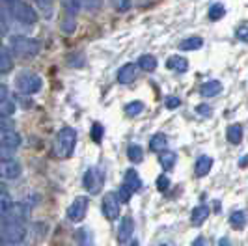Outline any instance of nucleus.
I'll use <instances>...</instances> for the list:
<instances>
[{
	"label": "nucleus",
	"instance_id": "f257e3e1",
	"mask_svg": "<svg viewBox=\"0 0 248 246\" xmlns=\"http://www.w3.org/2000/svg\"><path fill=\"white\" fill-rule=\"evenodd\" d=\"M10 49L17 58H34L41 50V43L34 37L13 36L10 39Z\"/></svg>",
	"mask_w": 248,
	"mask_h": 246
},
{
	"label": "nucleus",
	"instance_id": "f03ea898",
	"mask_svg": "<svg viewBox=\"0 0 248 246\" xmlns=\"http://www.w3.org/2000/svg\"><path fill=\"white\" fill-rule=\"evenodd\" d=\"M13 84H15V90H17L19 95H34L43 88V80L37 73L25 69V71H21L15 77Z\"/></svg>",
	"mask_w": 248,
	"mask_h": 246
},
{
	"label": "nucleus",
	"instance_id": "7ed1b4c3",
	"mask_svg": "<svg viewBox=\"0 0 248 246\" xmlns=\"http://www.w3.org/2000/svg\"><path fill=\"white\" fill-rule=\"evenodd\" d=\"M75 144H77V131L71 127H62L58 136H56V155L62 159L71 157Z\"/></svg>",
	"mask_w": 248,
	"mask_h": 246
},
{
	"label": "nucleus",
	"instance_id": "20e7f679",
	"mask_svg": "<svg viewBox=\"0 0 248 246\" xmlns=\"http://www.w3.org/2000/svg\"><path fill=\"white\" fill-rule=\"evenodd\" d=\"M10 13H12L17 21H21L25 25H36L37 23V12L30 4H26L23 0H13V2H10Z\"/></svg>",
	"mask_w": 248,
	"mask_h": 246
},
{
	"label": "nucleus",
	"instance_id": "39448f33",
	"mask_svg": "<svg viewBox=\"0 0 248 246\" xmlns=\"http://www.w3.org/2000/svg\"><path fill=\"white\" fill-rule=\"evenodd\" d=\"M2 241H6V243H10V245H19V243H23L26 237V228L21 224V222H6V226L2 228Z\"/></svg>",
	"mask_w": 248,
	"mask_h": 246
},
{
	"label": "nucleus",
	"instance_id": "423d86ee",
	"mask_svg": "<svg viewBox=\"0 0 248 246\" xmlns=\"http://www.w3.org/2000/svg\"><path fill=\"white\" fill-rule=\"evenodd\" d=\"M103 172L99 168H90L84 173V186H86L88 192L92 194H99L101 188H103Z\"/></svg>",
	"mask_w": 248,
	"mask_h": 246
},
{
	"label": "nucleus",
	"instance_id": "0eeeda50",
	"mask_svg": "<svg viewBox=\"0 0 248 246\" xmlns=\"http://www.w3.org/2000/svg\"><path fill=\"white\" fill-rule=\"evenodd\" d=\"M23 172V166L21 162L15 159H6V160H0V177L6 179V181H13L17 179L19 175Z\"/></svg>",
	"mask_w": 248,
	"mask_h": 246
},
{
	"label": "nucleus",
	"instance_id": "6e6552de",
	"mask_svg": "<svg viewBox=\"0 0 248 246\" xmlns=\"http://www.w3.org/2000/svg\"><path fill=\"white\" fill-rule=\"evenodd\" d=\"M86 211H88V198L77 196L73 200V203L69 205V209H67V216H69V220L80 222L86 216Z\"/></svg>",
	"mask_w": 248,
	"mask_h": 246
},
{
	"label": "nucleus",
	"instance_id": "1a4fd4ad",
	"mask_svg": "<svg viewBox=\"0 0 248 246\" xmlns=\"http://www.w3.org/2000/svg\"><path fill=\"white\" fill-rule=\"evenodd\" d=\"M103 215L108 220H116L120 216V200L114 192H107L103 198Z\"/></svg>",
	"mask_w": 248,
	"mask_h": 246
},
{
	"label": "nucleus",
	"instance_id": "9d476101",
	"mask_svg": "<svg viewBox=\"0 0 248 246\" xmlns=\"http://www.w3.org/2000/svg\"><path fill=\"white\" fill-rule=\"evenodd\" d=\"M0 144H2V146H8V148H12V149H17L21 146V135H19L15 129L0 131Z\"/></svg>",
	"mask_w": 248,
	"mask_h": 246
},
{
	"label": "nucleus",
	"instance_id": "9b49d317",
	"mask_svg": "<svg viewBox=\"0 0 248 246\" xmlns=\"http://www.w3.org/2000/svg\"><path fill=\"white\" fill-rule=\"evenodd\" d=\"M133 231H135V222H133V218H129V216L122 218L120 228H118V241L120 243H127L133 237Z\"/></svg>",
	"mask_w": 248,
	"mask_h": 246
},
{
	"label": "nucleus",
	"instance_id": "f8f14e48",
	"mask_svg": "<svg viewBox=\"0 0 248 246\" xmlns=\"http://www.w3.org/2000/svg\"><path fill=\"white\" fill-rule=\"evenodd\" d=\"M137 65L135 63H127L118 71V82L120 84H131L137 78Z\"/></svg>",
	"mask_w": 248,
	"mask_h": 246
},
{
	"label": "nucleus",
	"instance_id": "ddd939ff",
	"mask_svg": "<svg viewBox=\"0 0 248 246\" xmlns=\"http://www.w3.org/2000/svg\"><path fill=\"white\" fill-rule=\"evenodd\" d=\"M222 92V84L218 82V80H209V82H205L203 86L200 88V93L203 95V97H215V95H218Z\"/></svg>",
	"mask_w": 248,
	"mask_h": 246
},
{
	"label": "nucleus",
	"instance_id": "4468645a",
	"mask_svg": "<svg viewBox=\"0 0 248 246\" xmlns=\"http://www.w3.org/2000/svg\"><path fill=\"white\" fill-rule=\"evenodd\" d=\"M133 192H137L142 188V179H140V175L137 173V170H127L125 172V183Z\"/></svg>",
	"mask_w": 248,
	"mask_h": 246
},
{
	"label": "nucleus",
	"instance_id": "2eb2a0df",
	"mask_svg": "<svg viewBox=\"0 0 248 246\" xmlns=\"http://www.w3.org/2000/svg\"><path fill=\"white\" fill-rule=\"evenodd\" d=\"M166 65H168V69H174L177 73H185L188 69V62H186V58H181V56H170Z\"/></svg>",
	"mask_w": 248,
	"mask_h": 246
},
{
	"label": "nucleus",
	"instance_id": "dca6fc26",
	"mask_svg": "<svg viewBox=\"0 0 248 246\" xmlns=\"http://www.w3.org/2000/svg\"><path fill=\"white\" fill-rule=\"evenodd\" d=\"M207 216H209V207L207 205H198V207H194V211H192L190 220H192L194 226H200V224H203V222L207 220Z\"/></svg>",
	"mask_w": 248,
	"mask_h": 246
},
{
	"label": "nucleus",
	"instance_id": "f3484780",
	"mask_svg": "<svg viewBox=\"0 0 248 246\" xmlns=\"http://www.w3.org/2000/svg\"><path fill=\"white\" fill-rule=\"evenodd\" d=\"M213 168V159L211 157H200L198 162H196V175L198 177H203V175H207V173L211 172Z\"/></svg>",
	"mask_w": 248,
	"mask_h": 246
},
{
	"label": "nucleus",
	"instance_id": "a211bd4d",
	"mask_svg": "<svg viewBox=\"0 0 248 246\" xmlns=\"http://www.w3.org/2000/svg\"><path fill=\"white\" fill-rule=\"evenodd\" d=\"M168 146V138L161 133H157L155 136H151V140H149V148L153 149V151H164V148Z\"/></svg>",
	"mask_w": 248,
	"mask_h": 246
},
{
	"label": "nucleus",
	"instance_id": "6ab92c4d",
	"mask_svg": "<svg viewBox=\"0 0 248 246\" xmlns=\"http://www.w3.org/2000/svg\"><path fill=\"white\" fill-rule=\"evenodd\" d=\"M203 45V39L202 37H186L179 43V49L181 50H198Z\"/></svg>",
	"mask_w": 248,
	"mask_h": 246
},
{
	"label": "nucleus",
	"instance_id": "aec40b11",
	"mask_svg": "<svg viewBox=\"0 0 248 246\" xmlns=\"http://www.w3.org/2000/svg\"><path fill=\"white\" fill-rule=\"evenodd\" d=\"M13 69V58L10 52H6V50H2L0 52V75H6L10 73Z\"/></svg>",
	"mask_w": 248,
	"mask_h": 246
},
{
	"label": "nucleus",
	"instance_id": "412c9836",
	"mask_svg": "<svg viewBox=\"0 0 248 246\" xmlns=\"http://www.w3.org/2000/svg\"><path fill=\"white\" fill-rule=\"evenodd\" d=\"M77 241H78V246H93V235L88 228H80L77 231Z\"/></svg>",
	"mask_w": 248,
	"mask_h": 246
},
{
	"label": "nucleus",
	"instance_id": "4be33fe9",
	"mask_svg": "<svg viewBox=\"0 0 248 246\" xmlns=\"http://www.w3.org/2000/svg\"><path fill=\"white\" fill-rule=\"evenodd\" d=\"M159 162H161V166L164 170H172L175 164V153L172 151H161V157H159Z\"/></svg>",
	"mask_w": 248,
	"mask_h": 246
},
{
	"label": "nucleus",
	"instance_id": "5701e85b",
	"mask_svg": "<svg viewBox=\"0 0 248 246\" xmlns=\"http://www.w3.org/2000/svg\"><path fill=\"white\" fill-rule=\"evenodd\" d=\"M138 65L144 71H153V69H157V58H153L151 54H144V56H140Z\"/></svg>",
	"mask_w": 248,
	"mask_h": 246
},
{
	"label": "nucleus",
	"instance_id": "b1692460",
	"mask_svg": "<svg viewBox=\"0 0 248 246\" xmlns=\"http://www.w3.org/2000/svg\"><path fill=\"white\" fill-rule=\"evenodd\" d=\"M228 140L232 142V144H239L241 140H243V127L235 123V125H232L230 129H228Z\"/></svg>",
	"mask_w": 248,
	"mask_h": 246
},
{
	"label": "nucleus",
	"instance_id": "393cba45",
	"mask_svg": "<svg viewBox=\"0 0 248 246\" xmlns=\"http://www.w3.org/2000/svg\"><path fill=\"white\" fill-rule=\"evenodd\" d=\"M127 157H129L131 162H142V159H144V151H142L140 146L133 144V146L127 148Z\"/></svg>",
	"mask_w": 248,
	"mask_h": 246
},
{
	"label": "nucleus",
	"instance_id": "a878e982",
	"mask_svg": "<svg viewBox=\"0 0 248 246\" xmlns=\"http://www.w3.org/2000/svg\"><path fill=\"white\" fill-rule=\"evenodd\" d=\"M245 222H247V215H245L243 211H235V213L230 215V224H232L235 230H241V228L245 226Z\"/></svg>",
	"mask_w": 248,
	"mask_h": 246
},
{
	"label": "nucleus",
	"instance_id": "bb28decb",
	"mask_svg": "<svg viewBox=\"0 0 248 246\" xmlns=\"http://www.w3.org/2000/svg\"><path fill=\"white\" fill-rule=\"evenodd\" d=\"M142 110H144V103H142V101H133V103H129V105L125 107L127 116H138Z\"/></svg>",
	"mask_w": 248,
	"mask_h": 246
},
{
	"label": "nucleus",
	"instance_id": "cd10ccee",
	"mask_svg": "<svg viewBox=\"0 0 248 246\" xmlns=\"http://www.w3.org/2000/svg\"><path fill=\"white\" fill-rule=\"evenodd\" d=\"M224 13H226V10H224L222 4H215V6H211V10H209V19L211 21H218V19H222Z\"/></svg>",
	"mask_w": 248,
	"mask_h": 246
},
{
	"label": "nucleus",
	"instance_id": "c85d7f7f",
	"mask_svg": "<svg viewBox=\"0 0 248 246\" xmlns=\"http://www.w3.org/2000/svg\"><path fill=\"white\" fill-rule=\"evenodd\" d=\"M37 6H39V10L41 12H45L47 17L52 15V8H54V0H34Z\"/></svg>",
	"mask_w": 248,
	"mask_h": 246
},
{
	"label": "nucleus",
	"instance_id": "c756f323",
	"mask_svg": "<svg viewBox=\"0 0 248 246\" xmlns=\"http://www.w3.org/2000/svg\"><path fill=\"white\" fill-rule=\"evenodd\" d=\"M116 196H118V200H120V201H122V203H127V201H129V200H131V196H133V190H131V188H129V186H127V184H122V186H120V190H118V194H116Z\"/></svg>",
	"mask_w": 248,
	"mask_h": 246
},
{
	"label": "nucleus",
	"instance_id": "7c9ffc66",
	"mask_svg": "<svg viewBox=\"0 0 248 246\" xmlns=\"http://www.w3.org/2000/svg\"><path fill=\"white\" fill-rule=\"evenodd\" d=\"M92 140L97 142V144L103 140V125L101 123H93L92 125Z\"/></svg>",
	"mask_w": 248,
	"mask_h": 246
},
{
	"label": "nucleus",
	"instance_id": "2f4dec72",
	"mask_svg": "<svg viewBox=\"0 0 248 246\" xmlns=\"http://www.w3.org/2000/svg\"><path fill=\"white\" fill-rule=\"evenodd\" d=\"M13 120L6 114H0V131H6V129H13Z\"/></svg>",
	"mask_w": 248,
	"mask_h": 246
},
{
	"label": "nucleus",
	"instance_id": "473e14b6",
	"mask_svg": "<svg viewBox=\"0 0 248 246\" xmlns=\"http://www.w3.org/2000/svg\"><path fill=\"white\" fill-rule=\"evenodd\" d=\"M80 6H84L90 12H95L101 8V0H80Z\"/></svg>",
	"mask_w": 248,
	"mask_h": 246
},
{
	"label": "nucleus",
	"instance_id": "72a5a7b5",
	"mask_svg": "<svg viewBox=\"0 0 248 246\" xmlns=\"http://www.w3.org/2000/svg\"><path fill=\"white\" fill-rule=\"evenodd\" d=\"M168 186H170V179H168L166 175H159V177H157V188H159L161 192H166Z\"/></svg>",
	"mask_w": 248,
	"mask_h": 246
},
{
	"label": "nucleus",
	"instance_id": "f704fd0d",
	"mask_svg": "<svg viewBox=\"0 0 248 246\" xmlns=\"http://www.w3.org/2000/svg\"><path fill=\"white\" fill-rule=\"evenodd\" d=\"M13 151H15V149L8 148V146H2V144H0V160L13 159Z\"/></svg>",
	"mask_w": 248,
	"mask_h": 246
},
{
	"label": "nucleus",
	"instance_id": "c9c22d12",
	"mask_svg": "<svg viewBox=\"0 0 248 246\" xmlns=\"http://www.w3.org/2000/svg\"><path fill=\"white\" fill-rule=\"evenodd\" d=\"M181 105V99L179 97H166V108H170V110H174V108H177Z\"/></svg>",
	"mask_w": 248,
	"mask_h": 246
},
{
	"label": "nucleus",
	"instance_id": "e433bc0d",
	"mask_svg": "<svg viewBox=\"0 0 248 246\" xmlns=\"http://www.w3.org/2000/svg\"><path fill=\"white\" fill-rule=\"evenodd\" d=\"M196 112H198L200 116H203V118H209V116H211V107H207V105H198V107H196Z\"/></svg>",
	"mask_w": 248,
	"mask_h": 246
},
{
	"label": "nucleus",
	"instance_id": "4c0bfd02",
	"mask_svg": "<svg viewBox=\"0 0 248 246\" xmlns=\"http://www.w3.org/2000/svg\"><path fill=\"white\" fill-rule=\"evenodd\" d=\"M237 37H239L241 41L248 43V26H245V28H239V30H237Z\"/></svg>",
	"mask_w": 248,
	"mask_h": 246
},
{
	"label": "nucleus",
	"instance_id": "58836bf2",
	"mask_svg": "<svg viewBox=\"0 0 248 246\" xmlns=\"http://www.w3.org/2000/svg\"><path fill=\"white\" fill-rule=\"evenodd\" d=\"M8 13H10V8L0 0V19H2V21H6V19H8Z\"/></svg>",
	"mask_w": 248,
	"mask_h": 246
},
{
	"label": "nucleus",
	"instance_id": "ea45409f",
	"mask_svg": "<svg viewBox=\"0 0 248 246\" xmlns=\"http://www.w3.org/2000/svg\"><path fill=\"white\" fill-rule=\"evenodd\" d=\"M8 95H10V92H8V86L0 82V103H2V101H6V99H8Z\"/></svg>",
	"mask_w": 248,
	"mask_h": 246
},
{
	"label": "nucleus",
	"instance_id": "a19ab883",
	"mask_svg": "<svg viewBox=\"0 0 248 246\" xmlns=\"http://www.w3.org/2000/svg\"><path fill=\"white\" fill-rule=\"evenodd\" d=\"M6 32H8V23H6V21H2V19H0V37L4 36V34H6Z\"/></svg>",
	"mask_w": 248,
	"mask_h": 246
},
{
	"label": "nucleus",
	"instance_id": "79ce46f5",
	"mask_svg": "<svg viewBox=\"0 0 248 246\" xmlns=\"http://www.w3.org/2000/svg\"><path fill=\"white\" fill-rule=\"evenodd\" d=\"M192 246H205V239H203V237H198V239L194 241V245H192Z\"/></svg>",
	"mask_w": 248,
	"mask_h": 246
},
{
	"label": "nucleus",
	"instance_id": "37998d69",
	"mask_svg": "<svg viewBox=\"0 0 248 246\" xmlns=\"http://www.w3.org/2000/svg\"><path fill=\"white\" fill-rule=\"evenodd\" d=\"M218 246H232V243H230V241H228L226 237H222V239L218 241Z\"/></svg>",
	"mask_w": 248,
	"mask_h": 246
},
{
	"label": "nucleus",
	"instance_id": "c03bdc74",
	"mask_svg": "<svg viewBox=\"0 0 248 246\" xmlns=\"http://www.w3.org/2000/svg\"><path fill=\"white\" fill-rule=\"evenodd\" d=\"M4 196H8V190H6V186L0 183V198H4Z\"/></svg>",
	"mask_w": 248,
	"mask_h": 246
},
{
	"label": "nucleus",
	"instance_id": "a18cd8bd",
	"mask_svg": "<svg viewBox=\"0 0 248 246\" xmlns=\"http://www.w3.org/2000/svg\"><path fill=\"white\" fill-rule=\"evenodd\" d=\"M6 226V216L4 215H0V231H2V228Z\"/></svg>",
	"mask_w": 248,
	"mask_h": 246
},
{
	"label": "nucleus",
	"instance_id": "49530a36",
	"mask_svg": "<svg viewBox=\"0 0 248 246\" xmlns=\"http://www.w3.org/2000/svg\"><path fill=\"white\" fill-rule=\"evenodd\" d=\"M239 164H241V166H247V164H248V155H247V157H243V159H241V162H239Z\"/></svg>",
	"mask_w": 248,
	"mask_h": 246
},
{
	"label": "nucleus",
	"instance_id": "de8ad7c7",
	"mask_svg": "<svg viewBox=\"0 0 248 246\" xmlns=\"http://www.w3.org/2000/svg\"><path fill=\"white\" fill-rule=\"evenodd\" d=\"M129 246H140V245H138V241H131V243H129Z\"/></svg>",
	"mask_w": 248,
	"mask_h": 246
},
{
	"label": "nucleus",
	"instance_id": "09e8293b",
	"mask_svg": "<svg viewBox=\"0 0 248 246\" xmlns=\"http://www.w3.org/2000/svg\"><path fill=\"white\" fill-rule=\"evenodd\" d=\"M0 246H13V245H10V243H6V241H2V243H0Z\"/></svg>",
	"mask_w": 248,
	"mask_h": 246
},
{
	"label": "nucleus",
	"instance_id": "8fccbe9b",
	"mask_svg": "<svg viewBox=\"0 0 248 246\" xmlns=\"http://www.w3.org/2000/svg\"><path fill=\"white\" fill-rule=\"evenodd\" d=\"M162 246H166V245H162Z\"/></svg>",
	"mask_w": 248,
	"mask_h": 246
}]
</instances>
